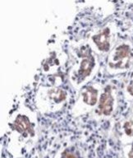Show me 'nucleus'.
Instances as JSON below:
<instances>
[{"instance_id":"1","label":"nucleus","mask_w":133,"mask_h":158,"mask_svg":"<svg viewBox=\"0 0 133 158\" xmlns=\"http://www.w3.org/2000/svg\"><path fill=\"white\" fill-rule=\"evenodd\" d=\"M108 66L115 73L127 71L133 66V45L129 41H122L111 50Z\"/></svg>"},{"instance_id":"2","label":"nucleus","mask_w":133,"mask_h":158,"mask_svg":"<svg viewBox=\"0 0 133 158\" xmlns=\"http://www.w3.org/2000/svg\"><path fill=\"white\" fill-rule=\"evenodd\" d=\"M116 35L111 27H105L91 37L94 45L99 51L106 53L110 50Z\"/></svg>"},{"instance_id":"3","label":"nucleus","mask_w":133,"mask_h":158,"mask_svg":"<svg viewBox=\"0 0 133 158\" xmlns=\"http://www.w3.org/2000/svg\"><path fill=\"white\" fill-rule=\"evenodd\" d=\"M115 106V96L110 86L104 89L99 101V112L102 115L109 116L113 114Z\"/></svg>"},{"instance_id":"4","label":"nucleus","mask_w":133,"mask_h":158,"mask_svg":"<svg viewBox=\"0 0 133 158\" xmlns=\"http://www.w3.org/2000/svg\"><path fill=\"white\" fill-rule=\"evenodd\" d=\"M95 66V57L91 52H89L88 54H84L81 57V61L79 62L77 68H76V77L79 79V82L86 79L88 76L91 75V73L93 71L94 68Z\"/></svg>"},{"instance_id":"5","label":"nucleus","mask_w":133,"mask_h":158,"mask_svg":"<svg viewBox=\"0 0 133 158\" xmlns=\"http://www.w3.org/2000/svg\"><path fill=\"white\" fill-rule=\"evenodd\" d=\"M98 90L95 86H86L81 92L80 99L86 106L93 107L98 101Z\"/></svg>"},{"instance_id":"6","label":"nucleus","mask_w":133,"mask_h":158,"mask_svg":"<svg viewBox=\"0 0 133 158\" xmlns=\"http://www.w3.org/2000/svg\"><path fill=\"white\" fill-rule=\"evenodd\" d=\"M12 126L15 130H17L18 133L22 134H30L33 133V126H32L30 121L26 115L19 114L14 120Z\"/></svg>"},{"instance_id":"7","label":"nucleus","mask_w":133,"mask_h":158,"mask_svg":"<svg viewBox=\"0 0 133 158\" xmlns=\"http://www.w3.org/2000/svg\"><path fill=\"white\" fill-rule=\"evenodd\" d=\"M123 134L127 138L131 139V143L133 142V117L127 118L123 121L122 125Z\"/></svg>"},{"instance_id":"8","label":"nucleus","mask_w":133,"mask_h":158,"mask_svg":"<svg viewBox=\"0 0 133 158\" xmlns=\"http://www.w3.org/2000/svg\"><path fill=\"white\" fill-rule=\"evenodd\" d=\"M125 96L126 98L129 100V101H132L133 100V77L131 78L127 86L125 87Z\"/></svg>"},{"instance_id":"9","label":"nucleus","mask_w":133,"mask_h":158,"mask_svg":"<svg viewBox=\"0 0 133 158\" xmlns=\"http://www.w3.org/2000/svg\"><path fill=\"white\" fill-rule=\"evenodd\" d=\"M61 158H80V157H79L78 156H77V154H76L75 152L66 150L63 152Z\"/></svg>"},{"instance_id":"10","label":"nucleus","mask_w":133,"mask_h":158,"mask_svg":"<svg viewBox=\"0 0 133 158\" xmlns=\"http://www.w3.org/2000/svg\"><path fill=\"white\" fill-rule=\"evenodd\" d=\"M126 158H133V142L128 147L127 152H126Z\"/></svg>"},{"instance_id":"11","label":"nucleus","mask_w":133,"mask_h":158,"mask_svg":"<svg viewBox=\"0 0 133 158\" xmlns=\"http://www.w3.org/2000/svg\"><path fill=\"white\" fill-rule=\"evenodd\" d=\"M132 111H133V109H132Z\"/></svg>"}]
</instances>
